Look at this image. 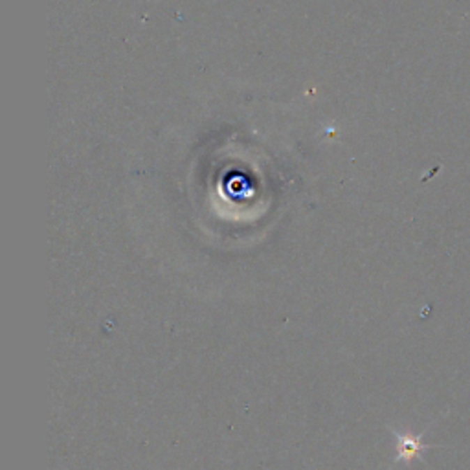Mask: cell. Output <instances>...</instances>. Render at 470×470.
Here are the masks:
<instances>
[{"label":"cell","instance_id":"1","mask_svg":"<svg viewBox=\"0 0 470 470\" xmlns=\"http://www.w3.org/2000/svg\"><path fill=\"white\" fill-rule=\"evenodd\" d=\"M397 439V455L395 461L411 463L414 460L420 457L423 452L428 446L423 443V434H410V432H393Z\"/></svg>","mask_w":470,"mask_h":470}]
</instances>
